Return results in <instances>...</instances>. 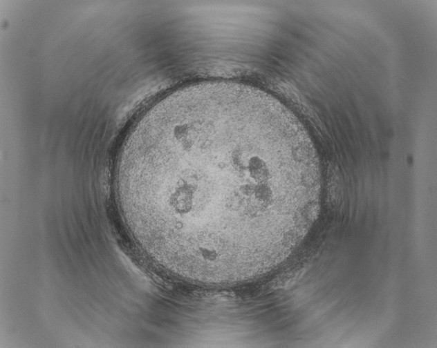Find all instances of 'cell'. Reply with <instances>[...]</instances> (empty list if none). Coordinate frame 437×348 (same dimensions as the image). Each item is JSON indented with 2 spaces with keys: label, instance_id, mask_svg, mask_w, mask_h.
<instances>
[{
  "label": "cell",
  "instance_id": "1",
  "mask_svg": "<svg viewBox=\"0 0 437 348\" xmlns=\"http://www.w3.org/2000/svg\"><path fill=\"white\" fill-rule=\"evenodd\" d=\"M138 244L183 280L227 284L286 256L319 208V159L279 100L233 81L196 83L138 118L115 171Z\"/></svg>",
  "mask_w": 437,
  "mask_h": 348
}]
</instances>
